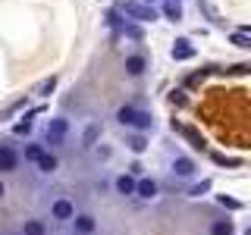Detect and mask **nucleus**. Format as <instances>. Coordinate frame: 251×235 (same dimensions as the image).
<instances>
[{
    "label": "nucleus",
    "instance_id": "obj_1",
    "mask_svg": "<svg viewBox=\"0 0 251 235\" xmlns=\"http://www.w3.org/2000/svg\"><path fill=\"white\" fill-rule=\"evenodd\" d=\"M116 122L126 125V129L148 132L154 125V116L148 113V110H138V107H120V110H116Z\"/></svg>",
    "mask_w": 251,
    "mask_h": 235
},
{
    "label": "nucleus",
    "instance_id": "obj_2",
    "mask_svg": "<svg viewBox=\"0 0 251 235\" xmlns=\"http://www.w3.org/2000/svg\"><path fill=\"white\" fill-rule=\"evenodd\" d=\"M69 135V122L63 119V116H57V119H50L47 122V132H44V141L50 147H63V141H66Z\"/></svg>",
    "mask_w": 251,
    "mask_h": 235
},
{
    "label": "nucleus",
    "instance_id": "obj_3",
    "mask_svg": "<svg viewBox=\"0 0 251 235\" xmlns=\"http://www.w3.org/2000/svg\"><path fill=\"white\" fill-rule=\"evenodd\" d=\"M123 13L129 16V19H135V22H154L157 19L154 6H145V3H138V0H126V3H123Z\"/></svg>",
    "mask_w": 251,
    "mask_h": 235
},
{
    "label": "nucleus",
    "instance_id": "obj_4",
    "mask_svg": "<svg viewBox=\"0 0 251 235\" xmlns=\"http://www.w3.org/2000/svg\"><path fill=\"white\" fill-rule=\"evenodd\" d=\"M75 216V204L66 201V198H57L50 204V219H57V223H69V219Z\"/></svg>",
    "mask_w": 251,
    "mask_h": 235
},
{
    "label": "nucleus",
    "instance_id": "obj_5",
    "mask_svg": "<svg viewBox=\"0 0 251 235\" xmlns=\"http://www.w3.org/2000/svg\"><path fill=\"white\" fill-rule=\"evenodd\" d=\"M157 194H160V185H157V179H151V176L135 179V198H141V201H154Z\"/></svg>",
    "mask_w": 251,
    "mask_h": 235
},
{
    "label": "nucleus",
    "instance_id": "obj_6",
    "mask_svg": "<svg viewBox=\"0 0 251 235\" xmlns=\"http://www.w3.org/2000/svg\"><path fill=\"white\" fill-rule=\"evenodd\" d=\"M69 223H73L75 235H94V232H98V219H94L91 213H75Z\"/></svg>",
    "mask_w": 251,
    "mask_h": 235
},
{
    "label": "nucleus",
    "instance_id": "obj_7",
    "mask_svg": "<svg viewBox=\"0 0 251 235\" xmlns=\"http://www.w3.org/2000/svg\"><path fill=\"white\" fill-rule=\"evenodd\" d=\"M170 57L176 60V63H182V60H192L195 57V44L188 41V38H176L170 47Z\"/></svg>",
    "mask_w": 251,
    "mask_h": 235
},
{
    "label": "nucleus",
    "instance_id": "obj_8",
    "mask_svg": "<svg viewBox=\"0 0 251 235\" xmlns=\"http://www.w3.org/2000/svg\"><path fill=\"white\" fill-rule=\"evenodd\" d=\"M19 160L22 157L16 154L10 144H0V172H16L19 169Z\"/></svg>",
    "mask_w": 251,
    "mask_h": 235
},
{
    "label": "nucleus",
    "instance_id": "obj_9",
    "mask_svg": "<svg viewBox=\"0 0 251 235\" xmlns=\"http://www.w3.org/2000/svg\"><path fill=\"white\" fill-rule=\"evenodd\" d=\"M113 188L120 198H135V176L132 172H123V176L113 179Z\"/></svg>",
    "mask_w": 251,
    "mask_h": 235
},
{
    "label": "nucleus",
    "instance_id": "obj_10",
    "mask_svg": "<svg viewBox=\"0 0 251 235\" xmlns=\"http://www.w3.org/2000/svg\"><path fill=\"white\" fill-rule=\"evenodd\" d=\"M173 172H176L179 179H192L195 172H198V166H195L192 157H176V160H173Z\"/></svg>",
    "mask_w": 251,
    "mask_h": 235
},
{
    "label": "nucleus",
    "instance_id": "obj_11",
    "mask_svg": "<svg viewBox=\"0 0 251 235\" xmlns=\"http://www.w3.org/2000/svg\"><path fill=\"white\" fill-rule=\"evenodd\" d=\"M145 69H148V60L141 57V53H132V57H126V75L138 78V75H145Z\"/></svg>",
    "mask_w": 251,
    "mask_h": 235
},
{
    "label": "nucleus",
    "instance_id": "obj_12",
    "mask_svg": "<svg viewBox=\"0 0 251 235\" xmlns=\"http://www.w3.org/2000/svg\"><path fill=\"white\" fill-rule=\"evenodd\" d=\"M35 166H38V172H41V176H53L60 163H57V157H53V154H47V151H44V154L35 160Z\"/></svg>",
    "mask_w": 251,
    "mask_h": 235
},
{
    "label": "nucleus",
    "instance_id": "obj_13",
    "mask_svg": "<svg viewBox=\"0 0 251 235\" xmlns=\"http://www.w3.org/2000/svg\"><path fill=\"white\" fill-rule=\"evenodd\" d=\"M160 13L167 16L170 22H179V19H182V3H179V0H167V3L160 6Z\"/></svg>",
    "mask_w": 251,
    "mask_h": 235
},
{
    "label": "nucleus",
    "instance_id": "obj_14",
    "mask_svg": "<svg viewBox=\"0 0 251 235\" xmlns=\"http://www.w3.org/2000/svg\"><path fill=\"white\" fill-rule=\"evenodd\" d=\"M210 235H235V223L232 219H214L210 223Z\"/></svg>",
    "mask_w": 251,
    "mask_h": 235
},
{
    "label": "nucleus",
    "instance_id": "obj_15",
    "mask_svg": "<svg viewBox=\"0 0 251 235\" xmlns=\"http://www.w3.org/2000/svg\"><path fill=\"white\" fill-rule=\"evenodd\" d=\"M22 235H47V226L41 219H25L22 223Z\"/></svg>",
    "mask_w": 251,
    "mask_h": 235
},
{
    "label": "nucleus",
    "instance_id": "obj_16",
    "mask_svg": "<svg viewBox=\"0 0 251 235\" xmlns=\"http://www.w3.org/2000/svg\"><path fill=\"white\" fill-rule=\"evenodd\" d=\"M98 135H100V125H88V129H85V135H82V147H94Z\"/></svg>",
    "mask_w": 251,
    "mask_h": 235
},
{
    "label": "nucleus",
    "instance_id": "obj_17",
    "mask_svg": "<svg viewBox=\"0 0 251 235\" xmlns=\"http://www.w3.org/2000/svg\"><path fill=\"white\" fill-rule=\"evenodd\" d=\"M145 147H148V138L145 135H132L129 138V151L132 154H145Z\"/></svg>",
    "mask_w": 251,
    "mask_h": 235
},
{
    "label": "nucleus",
    "instance_id": "obj_18",
    "mask_svg": "<svg viewBox=\"0 0 251 235\" xmlns=\"http://www.w3.org/2000/svg\"><path fill=\"white\" fill-rule=\"evenodd\" d=\"M210 185H214L210 179H204V182L192 185V188H188V198H201V194H207V191H210Z\"/></svg>",
    "mask_w": 251,
    "mask_h": 235
},
{
    "label": "nucleus",
    "instance_id": "obj_19",
    "mask_svg": "<svg viewBox=\"0 0 251 235\" xmlns=\"http://www.w3.org/2000/svg\"><path fill=\"white\" fill-rule=\"evenodd\" d=\"M229 41H232L235 47H242V50H248V47H251V38H248V31H235V35L229 38Z\"/></svg>",
    "mask_w": 251,
    "mask_h": 235
},
{
    "label": "nucleus",
    "instance_id": "obj_20",
    "mask_svg": "<svg viewBox=\"0 0 251 235\" xmlns=\"http://www.w3.org/2000/svg\"><path fill=\"white\" fill-rule=\"evenodd\" d=\"M41 154H44V147H41V144H25V160H28V163H35Z\"/></svg>",
    "mask_w": 251,
    "mask_h": 235
},
{
    "label": "nucleus",
    "instance_id": "obj_21",
    "mask_svg": "<svg viewBox=\"0 0 251 235\" xmlns=\"http://www.w3.org/2000/svg\"><path fill=\"white\" fill-rule=\"evenodd\" d=\"M53 88H57V78H53V75H50V78H44V82H41V85H38V94H41V97H47V94H50Z\"/></svg>",
    "mask_w": 251,
    "mask_h": 235
},
{
    "label": "nucleus",
    "instance_id": "obj_22",
    "mask_svg": "<svg viewBox=\"0 0 251 235\" xmlns=\"http://www.w3.org/2000/svg\"><path fill=\"white\" fill-rule=\"evenodd\" d=\"M217 201H220V204H223V207H229V210H239V207H242V204H239V201H232V198H226V194H220V198H217Z\"/></svg>",
    "mask_w": 251,
    "mask_h": 235
},
{
    "label": "nucleus",
    "instance_id": "obj_23",
    "mask_svg": "<svg viewBox=\"0 0 251 235\" xmlns=\"http://www.w3.org/2000/svg\"><path fill=\"white\" fill-rule=\"evenodd\" d=\"M13 132H16V135H28V132H31V122H28V119H25V122H19Z\"/></svg>",
    "mask_w": 251,
    "mask_h": 235
},
{
    "label": "nucleus",
    "instance_id": "obj_24",
    "mask_svg": "<svg viewBox=\"0 0 251 235\" xmlns=\"http://www.w3.org/2000/svg\"><path fill=\"white\" fill-rule=\"evenodd\" d=\"M170 100H173V104H185V97H182V91H173V94H170Z\"/></svg>",
    "mask_w": 251,
    "mask_h": 235
},
{
    "label": "nucleus",
    "instance_id": "obj_25",
    "mask_svg": "<svg viewBox=\"0 0 251 235\" xmlns=\"http://www.w3.org/2000/svg\"><path fill=\"white\" fill-rule=\"evenodd\" d=\"M138 3H145V6H154V3H160V0H138Z\"/></svg>",
    "mask_w": 251,
    "mask_h": 235
},
{
    "label": "nucleus",
    "instance_id": "obj_26",
    "mask_svg": "<svg viewBox=\"0 0 251 235\" xmlns=\"http://www.w3.org/2000/svg\"><path fill=\"white\" fill-rule=\"evenodd\" d=\"M3 198H6V185L0 182V201H3Z\"/></svg>",
    "mask_w": 251,
    "mask_h": 235
}]
</instances>
